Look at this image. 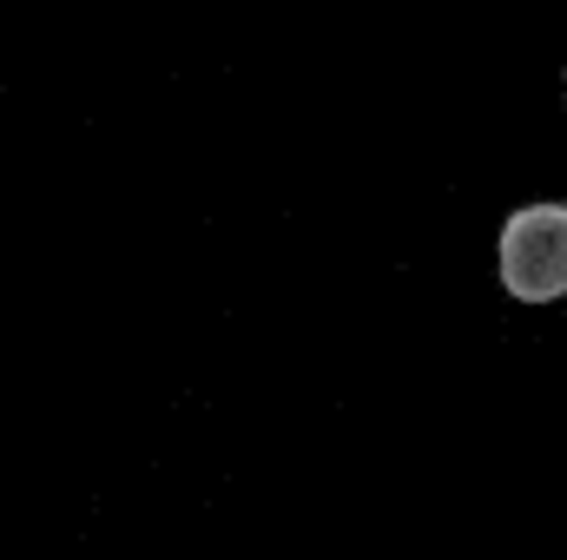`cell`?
Returning a JSON list of instances; mask_svg holds the SVG:
<instances>
[{"mask_svg":"<svg viewBox=\"0 0 567 560\" xmlns=\"http://www.w3.org/2000/svg\"><path fill=\"white\" fill-rule=\"evenodd\" d=\"M495 283L515 303L567 297V198H528L495 231Z\"/></svg>","mask_w":567,"mask_h":560,"instance_id":"1","label":"cell"},{"mask_svg":"<svg viewBox=\"0 0 567 560\" xmlns=\"http://www.w3.org/2000/svg\"><path fill=\"white\" fill-rule=\"evenodd\" d=\"M561 106H567V73H561Z\"/></svg>","mask_w":567,"mask_h":560,"instance_id":"2","label":"cell"}]
</instances>
